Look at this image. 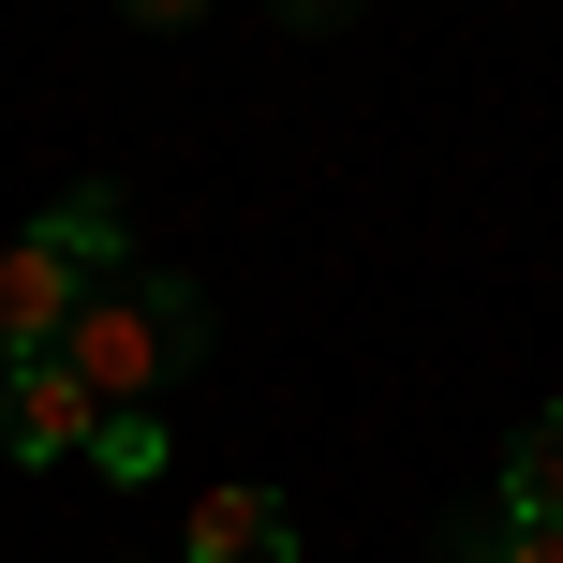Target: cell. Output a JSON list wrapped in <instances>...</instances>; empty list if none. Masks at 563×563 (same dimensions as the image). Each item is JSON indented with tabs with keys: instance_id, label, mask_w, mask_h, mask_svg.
<instances>
[{
	"instance_id": "cell-1",
	"label": "cell",
	"mask_w": 563,
	"mask_h": 563,
	"mask_svg": "<svg viewBox=\"0 0 563 563\" xmlns=\"http://www.w3.org/2000/svg\"><path fill=\"white\" fill-rule=\"evenodd\" d=\"M59 356L89 371V400H104V416H119V400L194 386V371H208V282H178V267H104Z\"/></svg>"
},
{
	"instance_id": "cell-2",
	"label": "cell",
	"mask_w": 563,
	"mask_h": 563,
	"mask_svg": "<svg viewBox=\"0 0 563 563\" xmlns=\"http://www.w3.org/2000/svg\"><path fill=\"white\" fill-rule=\"evenodd\" d=\"M89 430H104V400H89L75 356H15V371H0V460H30V475H45V460H75Z\"/></svg>"
},
{
	"instance_id": "cell-3",
	"label": "cell",
	"mask_w": 563,
	"mask_h": 563,
	"mask_svg": "<svg viewBox=\"0 0 563 563\" xmlns=\"http://www.w3.org/2000/svg\"><path fill=\"white\" fill-rule=\"evenodd\" d=\"M75 311H89V267H75V253L0 238V371H15V356H59V341H75Z\"/></svg>"
},
{
	"instance_id": "cell-4",
	"label": "cell",
	"mask_w": 563,
	"mask_h": 563,
	"mask_svg": "<svg viewBox=\"0 0 563 563\" xmlns=\"http://www.w3.org/2000/svg\"><path fill=\"white\" fill-rule=\"evenodd\" d=\"M178 563H297V505L253 489V475H208L178 505Z\"/></svg>"
},
{
	"instance_id": "cell-5",
	"label": "cell",
	"mask_w": 563,
	"mask_h": 563,
	"mask_svg": "<svg viewBox=\"0 0 563 563\" xmlns=\"http://www.w3.org/2000/svg\"><path fill=\"white\" fill-rule=\"evenodd\" d=\"M30 238H45V253H75L89 282H104V267H134V223H119V194H104V178L45 194V223H30Z\"/></svg>"
},
{
	"instance_id": "cell-6",
	"label": "cell",
	"mask_w": 563,
	"mask_h": 563,
	"mask_svg": "<svg viewBox=\"0 0 563 563\" xmlns=\"http://www.w3.org/2000/svg\"><path fill=\"white\" fill-rule=\"evenodd\" d=\"M505 519H534V534H563V400L549 416H519V445H505V489H489Z\"/></svg>"
},
{
	"instance_id": "cell-7",
	"label": "cell",
	"mask_w": 563,
	"mask_h": 563,
	"mask_svg": "<svg viewBox=\"0 0 563 563\" xmlns=\"http://www.w3.org/2000/svg\"><path fill=\"white\" fill-rule=\"evenodd\" d=\"M89 460H104L119 489H148V475H164V460H178V430H164V400H119V416L89 430Z\"/></svg>"
},
{
	"instance_id": "cell-8",
	"label": "cell",
	"mask_w": 563,
	"mask_h": 563,
	"mask_svg": "<svg viewBox=\"0 0 563 563\" xmlns=\"http://www.w3.org/2000/svg\"><path fill=\"white\" fill-rule=\"evenodd\" d=\"M445 563H563V534H534V519H505V505H475V519H445Z\"/></svg>"
},
{
	"instance_id": "cell-9",
	"label": "cell",
	"mask_w": 563,
	"mask_h": 563,
	"mask_svg": "<svg viewBox=\"0 0 563 563\" xmlns=\"http://www.w3.org/2000/svg\"><path fill=\"white\" fill-rule=\"evenodd\" d=\"M119 15H134V30H194L208 0H119Z\"/></svg>"
},
{
	"instance_id": "cell-10",
	"label": "cell",
	"mask_w": 563,
	"mask_h": 563,
	"mask_svg": "<svg viewBox=\"0 0 563 563\" xmlns=\"http://www.w3.org/2000/svg\"><path fill=\"white\" fill-rule=\"evenodd\" d=\"M282 15H297V30H327V15H356V0H282Z\"/></svg>"
}]
</instances>
